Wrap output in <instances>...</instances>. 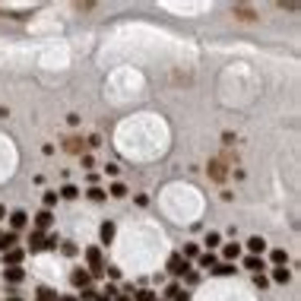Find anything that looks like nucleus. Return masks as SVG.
I'll return each instance as SVG.
<instances>
[{
  "label": "nucleus",
  "instance_id": "nucleus-34",
  "mask_svg": "<svg viewBox=\"0 0 301 301\" xmlns=\"http://www.w3.org/2000/svg\"><path fill=\"white\" fill-rule=\"evenodd\" d=\"M7 301H22V298H16V295H13V298H7Z\"/></svg>",
  "mask_w": 301,
  "mask_h": 301
},
{
  "label": "nucleus",
  "instance_id": "nucleus-24",
  "mask_svg": "<svg viewBox=\"0 0 301 301\" xmlns=\"http://www.w3.org/2000/svg\"><path fill=\"white\" fill-rule=\"evenodd\" d=\"M137 301H155V295L149 292V288H140V292H137Z\"/></svg>",
  "mask_w": 301,
  "mask_h": 301
},
{
  "label": "nucleus",
  "instance_id": "nucleus-8",
  "mask_svg": "<svg viewBox=\"0 0 301 301\" xmlns=\"http://www.w3.org/2000/svg\"><path fill=\"white\" fill-rule=\"evenodd\" d=\"M244 267H247V270H254V273L260 276V270H267V263H263V257H247V260H244Z\"/></svg>",
  "mask_w": 301,
  "mask_h": 301
},
{
  "label": "nucleus",
  "instance_id": "nucleus-4",
  "mask_svg": "<svg viewBox=\"0 0 301 301\" xmlns=\"http://www.w3.org/2000/svg\"><path fill=\"white\" fill-rule=\"evenodd\" d=\"M247 250H250V257H260L263 250H267V241H263L260 235H254V238L247 241Z\"/></svg>",
  "mask_w": 301,
  "mask_h": 301
},
{
  "label": "nucleus",
  "instance_id": "nucleus-27",
  "mask_svg": "<svg viewBox=\"0 0 301 301\" xmlns=\"http://www.w3.org/2000/svg\"><path fill=\"white\" fill-rule=\"evenodd\" d=\"M89 200H105V190H99V187H92V190H89Z\"/></svg>",
  "mask_w": 301,
  "mask_h": 301
},
{
  "label": "nucleus",
  "instance_id": "nucleus-32",
  "mask_svg": "<svg viewBox=\"0 0 301 301\" xmlns=\"http://www.w3.org/2000/svg\"><path fill=\"white\" fill-rule=\"evenodd\" d=\"M117 301H130V295H117Z\"/></svg>",
  "mask_w": 301,
  "mask_h": 301
},
{
  "label": "nucleus",
  "instance_id": "nucleus-14",
  "mask_svg": "<svg viewBox=\"0 0 301 301\" xmlns=\"http://www.w3.org/2000/svg\"><path fill=\"white\" fill-rule=\"evenodd\" d=\"M222 254H225V260H235V257L241 254V244H225V247H222Z\"/></svg>",
  "mask_w": 301,
  "mask_h": 301
},
{
  "label": "nucleus",
  "instance_id": "nucleus-6",
  "mask_svg": "<svg viewBox=\"0 0 301 301\" xmlns=\"http://www.w3.org/2000/svg\"><path fill=\"white\" fill-rule=\"evenodd\" d=\"M13 247H16V232L0 235V250H4V254H7V250H13Z\"/></svg>",
  "mask_w": 301,
  "mask_h": 301
},
{
  "label": "nucleus",
  "instance_id": "nucleus-7",
  "mask_svg": "<svg viewBox=\"0 0 301 301\" xmlns=\"http://www.w3.org/2000/svg\"><path fill=\"white\" fill-rule=\"evenodd\" d=\"M29 222V216L26 212H22V209H16L13 216H10V225H13V232H16V228H22V225H26Z\"/></svg>",
  "mask_w": 301,
  "mask_h": 301
},
{
  "label": "nucleus",
  "instance_id": "nucleus-25",
  "mask_svg": "<svg viewBox=\"0 0 301 301\" xmlns=\"http://www.w3.org/2000/svg\"><path fill=\"white\" fill-rule=\"evenodd\" d=\"M197 254H200V250H197V244H184V254H181V257L187 260V257H197Z\"/></svg>",
  "mask_w": 301,
  "mask_h": 301
},
{
  "label": "nucleus",
  "instance_id": "nucleus-28",
  "mask_svg": "<svg viewBox=\"0 0 301 301\" xmlns=\"http://www.w3.org/2000/svg\"><path fill=\"white\" fill-rule=\"evenodd\" d=\"M178 292H181V288H178V282H171V285H168V288H165V298H175Z\"/></svg>",
  "mask_w": 301,
  "mask_h": 301
},
{
  "label": "nucleus",
  "instance_id": "nucleus-15",
  "mask_svg": "<svg viewBox=\"0 0 301 301\" xmlns=\"http://www.w3.org/2000/svg\"><path fill=\"white\" fill-rule=\"evenodd\" d=\"M273 263H276V267H285V263H288V254L276 247V250H273Z\"/></svg>",
  "mask_w": 301,
  "mask_h": 301
},
{
  "label": "nucleus",
  "instance_id": "nucleus-12",
  "mask_svg": "<svg viewBox=\"0 0 301 301\" xmlns=\"http://www.w3.org/2000/svg\"><path fill=\"white\" fill-rule=\"evenodd\" d=\"M288 279H292V273H288L285 267H276L273 270V282H288Z\"/></svg>",
  "mask_w": 301,
  "mask_h": 301
},
{
  "label": "nucleus",
  "instance_id": "nucleus-1",
  "mask_svg": "<svg viewBox=\"0 0 301 301\" xmlns=\"http://www.w3.org/2000/svg\"><path fill=\"white\" fill-rule=\"evenodd\" d=\"M86 260H89V270H86L89 276H102L105 273V263H102V250L99 247H89L86 250Z\"/></svg>",
  "mask_w": 301,
  "mask_h": 301
},
{
  "label": "nucleus",
  "instance_id": "nucleus-31",
  "mask_svg": "<svg viewBox=\"0 0 301 301\" xmlns=\"http://www.w3.org/2000/svg\"><path fill=\"white\" fill-rule=\"evenodd\" d=\"M175 301H190V298H187L184 292H178V295H175Z\"/></svg>",
  "mask_w": 301,
  "mask_h": 301
},
{
  "label": "nucleus",
  "instance_id": "nucleus-22",
  "mask_svg": "<svg viewBox=\"0 0 301 301\" xmlns=\"http://www.w3.org/2000/svg\"><path fill=\"white\" fill-rule=\"evenodd\" d=\"M60 197H64V200H73V197H79V190H76L73 184H67L64 190H60Z\"/></svg>",
  "mask_w": 301,
  "mask_h": 301
},
{
  "label": "nucleus",
  "instance_id": "nucleus-11",
  "mask_svg": "<svg viewBox=\"0 0 301 301\" xmlns=\"http://www.w3.org/2000/svg\"><path fill=\"white\" fill-rule=\"evenodd\" d=\"M4 276H7V282H22V279H26V273H22L19 267H10Z\"/></svg>",
  "mask_w": 301,
  "mask_h": 301
},
{
  "label": "nucleus",
  "instance_id": "nucleus-20",
  "mask_svg": "<svg viewBox=\"0 0 301 301\" xmlns=\"http://www.w3.org/2000/svg\"><path fill=\"white\" fill-rule=\"evenodd\" d=\"M200 267H206V270H212V267H216V257H212V250H206V254L200 257Z\"/></svg>",
  "mask_w": 301,
  "mask_h": 301
},
{
  "label": "nucleus",
  "instance_id": "nucleus-16",
  "mask_svg": "<svg viewBox=\"0 0 301 301\" xmlns=\"http://www.w3.org/2000/svg\"><path fill=\"white\" fill-rule=\"evenodd\" d=\"M64 146H67V152H79V149H82V140H79V137H70Z\"/></svg>",
  "mask_w": 301,
  "mask_h": 301
},
{
  "label": "nucleus",
  "instance_id": "nucleus-21",
  "mask_svg": "<svg viewBox=\"0 0 301 301\" xmlns=\"http://www.w3.org/2000/svg\"><path fill=\"white\" fill-rule=\"evenodd\" d=\"M206 244H209V250L219 247V244H222V235H219V232H209V235H206Z\"/></svg>",
  "mask_w": 301,
  "mask_h": 301
},
{
  "label": "nucleus",
  "instance_id": "nucleus-13",
  "mask_svg": "<svg viewBox=\"0 0 301 301\" xmlns=\"http://www.w3.org/2000/svg\"><path fill=\"white\" fill-rule=\"evenodd\" d=\"M212 273H216V276H232V273H235V267H232V263H216Z\"/></svg>",
  "mask_w": 301,
  "mask_h": 301
},
{
  "label": "nucleus",
  "instance_id": "nucleus-26",
  "mask_svg": "<svg viewBox=\"0 0 301 301\" xmlns=\"http://www.w3.org/2000/svg\"><path fill=\"white\" fill-rule=\"evenodd\" d=\"M235 13H238L241 19H254V13H250V10H247V7H235Z\"/></svg>",
  "mask_w": 301,
  "mask_h": 301
},
{
  "label": "nucleus",
  "instance_id": "nucleus-30",
  "mask_svg": "<svg viewBox=\"0 0 301 301\" xmlns=\"http://www.w3.org/2000/svg\"><path fill=\"white\" fill-rule=\"evenodd\" d=\"M105 273H108V276H111V279H120V270H117V267H108Z\"/></svg>",
  "mask_w": 301,
  "mask_h": 301
},
{
  "label": "nucleus",
  "instance_id": "nucleus-2",
  "mask_svg": "<svg viewBox=\"0 0 301 301\" xmlns=\"http://www.w3.org/2000/svg\"><path fill=\"white\" fill-rule=\"evenodd\" d=\"M187 270H190V263L181 257V254H171V257H168V273H171V276H184Z\"/></svg>",
  "mask_w": 301,
  "mask_h": 301
},
{
  "label": "nucleus",
  "instance_id": "nucleus-3",
  "mask_svg": "<svg viewBox=\"0 0 301 301\" xmlns=\"http://www.w3.org/2000/svg\"><path fill=\"white\" fill-rule=\"evenodd\" d=\"M89 279H92V276L86 270H73V273H70V282H73L76 288H89Z\"/></svg>",
  "mask_w": 301,
  "mask_h": 301
},
{
  "label": "nucleus",
  "instance_id": "nucleus-10",
  "mask_svg": "<svg viewBox=\"0 0 301 301\" xmlns=\"http://www.w3.org/2000/svg\"><path fill=\"white\" fill-rule=\"evenodd\" d=\"M4 260L10 263V267H19V260H22V250H19V247H13V250H7V254H4Z\"/></svg>",
  "mask_w": 301,
  "mask_h": 301
},
{
  "label": "nucleus",
  "instance_id": "nucleus-29",
  "mask_svg": "<svg viewBox=\"0 0 301 301\" xmlns=\"http://www.w3.org/2000/svg\"><path fill=\"white\" fill-rule=\"evenodd\" d=\"M54 203H57V194H45V209H51Z\"/></svg>",
  "mask_w": 301,
  "mask_h": 301
},
{
  "label": "nucleus",
  "instance_id": "nucleus-19",
  "mask_svg": "<svg viewBox=\"0 0 301 301\" xmlns=\"http://www.w3.org/2000/svg\"><path fill=\"white\" fill-rule=\"evenodd\" d=\"M35 301H57V295L51 292V288H45V285H41V288H38V298H35Z\"/></svg>",
  "mask_w": 301,
  "mask_h": 301
},
{
  "label": "nucleus",
  "instance_id": "nucleus-23",
  "mask_svg": "<svg viewBox=\"0 0 301 301\" xmlns=\"http://www.w3.org/2000/svg\"><path fill=\"white\" fill-rule=\"evenodd\" d=\"M108 194H111V197H127V187H124V184H111Z\"/></svg>",
  "mask_w": 301,
  "mask_h": 301
},
{
  "label": "nucleus",
  "instance_id": "nucleus-18",
  "mask_svg": "<svg viewBox=\"0 0 301 301\" xmlns=\"http://www.w3.org/2000/svg\"><path fill=\"white\" fill-rule=\"evenodd\" d=\"M29 244H32V250H38V247H45V235H41V232H32V238H29Z\"/></svg>",
  "mask_w": 301,
  "mask_h": 301
},
{
  "label": "nucleus",
  "instance_id": "nucleus-9",
  "mask_svg": "<svg viewBox=\"0 0 301 301\" xmlns=\"http://www.w3.org/2000/svg\"><path fill=\"white\" fill-rule=\"evenodd\" d=\"M209 178H216V181H222L225 178V165L216 159V162H209Z\"/></svg>",
  "mask_w": 301,
  "mask_h": 301
},
{
  "label": "nucleus",
  "instance_id": "nucleus-5",
  "mask_svg": "<svg viewBox=\"0 0 301 301\" xmlns=\"http://www.w3.org/2000/svg\"><path fill=\"white\" fill-rule=\"evenodd\" d=\"M51 219H54V216H51V209H41L38 216H35V232H45V228L51 225Z\"/></svg>",
  "mask_w": 301,
  "mask_h": 301
},
{
  "label": "nucleus",
  "instance_id": "nucleus-33",
  "mask_svg": "<svg viewBox=\"0 0 301 301\" xmlns=\"http://www.w3.org/2000/svg\"><path fill=\"white\" fill-rule=\"evenodd\" d=\"M4 216H7V209H4V206H0V219H4Z\"/></svg>",
  "mask_w": 301,
  "mask_h": 301
},
{
  "label": "nucleus",
  "instance_id": "nucleus-17",
  "mask_svg": "<svg viewBox=\"0 0 301 301\" xmlns=\"http://www.w3.org/2000/svg\"><path fill=\"white\" fill-rule=\"evenodd\" d=\"M111 238H114V222H105V225H102V241L108 244Z\"/></svg>",
  "mask_w": 301,
  "mask_h": 301
}]
</instances>
